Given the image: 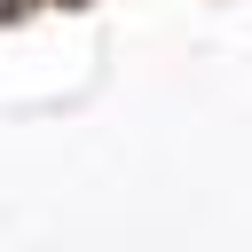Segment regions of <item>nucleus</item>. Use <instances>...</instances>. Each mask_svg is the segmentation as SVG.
<instances>
[{"mask_svg": "<svg viewBox=\"0 0 252 252\" xmlns=\"http://www.w3.org/2000/svg\"><path fill=\"white\" fill-rule=\"evenodd\" d=\"M8 16H24V0H0V24H8Z\"/></svg>", "mask_w": 252, "mask_h": 252, "instance_id": "nucleus-1", "label": "nucleus"}]
</instances>
